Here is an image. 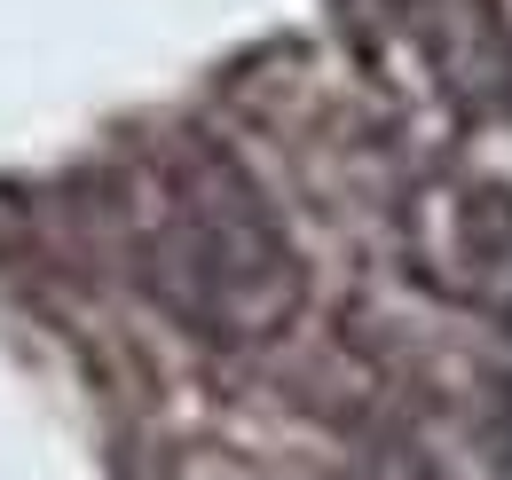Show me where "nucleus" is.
I'll use <instances>...</instances> for the list:
<instances>
[{
    "instance_id": "obj_1",
    "label": "nucleus",
    "mask_w": 512,
    "mask_h": 480,
    "mask_svg": "<svg viewBox=\"0 0 512 480\" xmlns=\"http://www.w3.org/2000/svg\"><path fill=\"white\" fill-rule=\"evenodd\" d=\"M150 284L205 339H268L300 307V260L237 166H197L150 237Z\"/></svg>"
}]
</instances>
